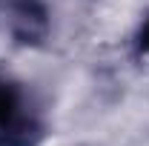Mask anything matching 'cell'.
I'll use <instances>...</instances> for the list:
<instances>
[{
    "mask_svg": "<svg viewBox=\"0 0 149 146\" xmlns=\"http://www.w3.org/2000/svg\"><path fill=\"white\" fill-rule=\"evenodd\" d=\"M138 49H141V52H149V20L143 23V29H141V35H138Z\"/></svg>",
    "mask_w": 149,
    "mask_h": 146,
    "instance_id": "cell-2",
    "label": "cell"
},
{
    "mask_svg": "<svg viewBox=\"0 0 149 146\" xmlns=\"http://www.w3.org/2000/svg\"><path fill=\"white\" fill-rule=\"evenodd\" d=\"M15 109H17V100H15V92L0 86V129L3 126H12L15 120Z\"/></svg>",
    "mask_w": 149,
    "mask_h": 146,
    "instance_id": "cell-1",
    "label": "cell"
}]
</instances>
